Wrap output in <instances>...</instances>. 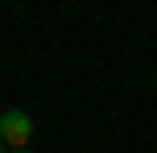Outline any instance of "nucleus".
I'll return each instance as SVG.
<instances>
[{
  "label": "nucleus",
  "mask_w": 157,
  "mask_h": 153,
  "mask_svg": "<svg viewBox=\"0 0 157 153\" xmlns=\"http://www.w3.org/2000/svg\"><path fill=\"white\" fill-rule=\"evenodd\" d=\"M33 137V120L21 112V108H8V112H0V141L13 149H25Z\"/></svg>",
  "instance_id": "1"
},
{
  "label": "nucleus",
  "mask_w": 157,
  "mask_h": 153,
  "mask_svg": "<svg viewBox=\"0 0 157 153\" xmlns=\"http://www.w3.org/2000/svg\"><path fill=\"white\" fill-rule=\"evenodd\" d=\"M0 153H4V141H0Z\"/></svg>",
  "instance_id": "2"
},
{
  "label": "nucleus",
  "mask_w": 157,
  "mask_h": 153,
  "mask_svg": "<svg viewBox=\"0 0 157 153\" xmlns=\"http://www.w3.org/2000/svg\"><path fill=\"white\" fill-rule=\"evenodd\" d=\"M17 153H29V149H17Z\"/></svg>",
  "instance_id": "3"
}]
</instances>
